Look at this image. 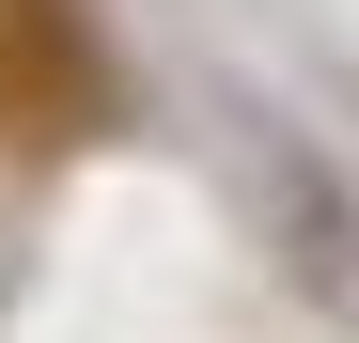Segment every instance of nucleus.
Listing matches in <instances>:
<instances>
[{
  "instance_id": "nucleus-1",
  "label": "nucleus",
  "mask_w": 359,
  "mask_h": 343,
  "mask_svg": "<svg viewBox=\"0 0 359 343\" xmlns=\"http://www.w3.org/2000/svg\"><path fill=\"white\" fill-rule=\"evenodd\" d=\"M79 125V47H63V0H0V141H63Z\"/></svg>"
}]
</instances>
